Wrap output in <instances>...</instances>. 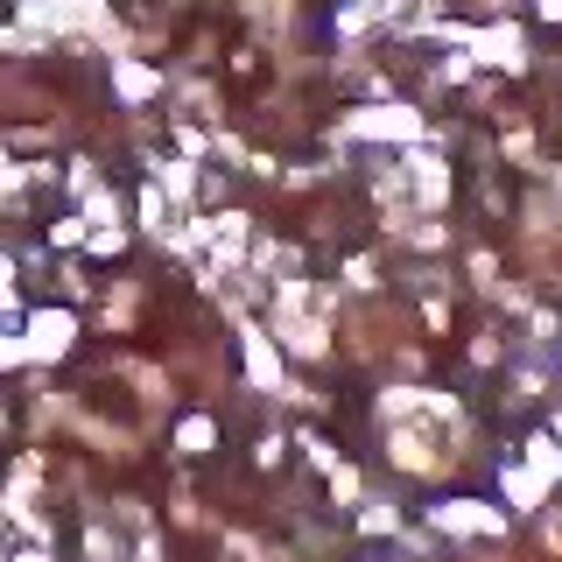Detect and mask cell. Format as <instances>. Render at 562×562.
<instances>
[{
	"label": "cell",
	"mask_w": 562,
	"mask_h": 562,
	"mask_svg": "<svg viewBox=\"0 0 562 562\" xmlns=\"http://www.w3.org/2000/svg\"><path fill=\"white\" fill-rule=\"evenodd\" d=\"M351 134H394V140H415L422 134V120L415 113H401V105H380V113H359V120H351Z\"/></svg>",
	"instance_id": "cell-1"
},
{
	"label": "cell",
	"mask_w": 562,
	"mask_h": 562,
	"mask_svg": "<svg viewBox=\"0 0 562 562\" xmlns=\"http://www.w3.org/2000/svg\"><path fill=\"white\" fill-rule=\"evenodd\" d=\"M436 527H450V535H499V514L457 499V506H436Z\"/></svg>",
	"instance_id": "cell-2"
},
{
	"label": "cell",
	"mask_w": 562,
	"mask_h": 562,
	"mask_svg": "<svg viewBox=\"0 0 562 562\" xmlns=\"http://www.w3.org/2000/svg\"><path fill=\"white\" fill-rule=\"evenodd\" d=\"M57 351H70V316H35L29 324V359H57Z\"/></svg>",
	"instance_id": "cell-3"
},
{
	"label": "cell",
	"mask_w": 562,
	"mask_h": 562,
	"mask_svg": "<svg viewBox=\"0 0 562 562\" xmlns=\"http://www.w3.org/2000/svg\"><path fill=\"white\" fill-rule=\"evenodd\" d=\"M471 49H479L485 64H506V70H520V35H514V29H485V35H471Z\"/></svg>",
	"instance_id": "cell-4"
},
{
	"label": "cell",
	"mask_w": 562,
	"mask_h": 562,
	"mask_svg": "<svg viewBox=\"0 0 562 562\" xmlns=\"http://www.w3.org/2000/svg\"><path fill=\"white\" fill-rule=\"evenodd\" d=\"M120 92H127V99H148V92H155V70H140V64H120Z\"/></svg>",
	"instance_id": "cell-5"
},
{
	"label": "cell",
	"mask_w": 562,
	"mask_h": 562,
	"mask_svg": "<svg viewBox=\"0 0 562 562\" xmlns=\"http://www.w3.org/2000/svg\"><path fill=\"white\" fill-rule=\"evenodd\" d=\"M506 492H514L520 506H535V499H541V471H514V479H506Z\"/></svg>",
	"instance_id": "cell-6"
},
{
	"label": "cell",
	"mask_w": 562,
	"mask_h": 562,
	"mask_svg": "<svg viewBox=\"0 0 562 562\" xmlns=\"http://www.w3.org/2000/svg\"><path fill=\"white\" fill-rule=\"evenodd\" d=\"M211 443V422H183V450H204Z\"/></svg>",
	"instance_id": "cell-7"
},
{
	"label": "cell",
	"mask_w": 562,
	"mask_h": 562,
	"mask_svg": "<svg viewBox=\"0 0 562 562\" xmlns=\"http://www.w3.org/2000/svg\"><path fill=\"white\" fill-rule=\"evenodd\" d=\"M134 562H162V555H155V541H140V555Z\"/></svg>",
	"instance_id": "cell-8"
},
{
	"label": "cell",
	"mask_w": 562,
	"mask_h": 562,
	"mask_svg": "<svg viewBox=\"0 0 562 562\" xmlns=\"http://www.w3.org/2000/svg\"><path fill=\"white\" fill-rule=\"evenodd\" d=\"M22 562H43V555H22Z\"/></svg>",
	"instance_id": "cell-9"
}]
</instances>
